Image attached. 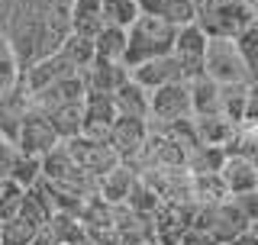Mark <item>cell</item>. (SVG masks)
Here are the masks:
<instances>
[{"label":"cell","mask_w":258,"mask_h":245,"mask_svg":"<svg viewBox=\"0 0 258 245\" xmlns=\"http://www.w3.org/2000/svg\"><path fill=\"white\" fill-rule=\"evenodd\" d=\"M197 23L207 36L220 39H236L245 26L255 23V10L248 0H216V4L197 7Z\"/></svg>","instance_id":"2"},{"label":"cell","mask_w":258,"mask_h":245,"mask_svg":"<svg viewBox=\"0 0 258 245\" xmlns=\"http://www.w3.org/2000/svg\"><path fill=\"white\" fill-rule=\"evenodd\" d=\"M29 107H32V97H29L23 81H16L13 87H4V91H0V136H4L7 142L16 139L20 122L29 113Z\"/></svg>","instance_id":"11"},{"label":"cell","mask_w":258,"mask_h":245,"mask_svg":"<svg viewBox=\"0 0 258 245\" xmlns=\"http://www.w3.org/2000/svg\"><path fill=\"white\" fill-rule=\"evenodd\" d=\"M229 197L239 207V213L245 216V223L252 226L255 219H258V187H255V191H245V194H229Z\"/></svg>","instance_id":"36"},{"label":"cell","mask_w":258,"mask_h":245,"mask_svg":"<svg viewBox=\"0 0 258 245\" xmlns=\"http://www.w3.org/2000/svg\"><path fill=\"white\" fill-rule=\"evenodd\" d=\"M84 91H87V87H84V78H81V71H75V75L52 81V84H45L42 91H36V94H29V97H32V107L48 110V107H58V103L84 100Z\"/></svg>","instance_id":"14"},{"label":"cell","mask_w":258,"mask_h":245,"mask_svg":"<svg viewBox=\"0 0 258 245\" xmlns=\"http://www.w3.org/2000/svg\"><path fill=\"white\" fill-rule=\"evenodd\" d=\"M190 113L194 116H213L220 113V84L213 78L200 75V78H190Z\"/></svg>","instance_id":"21"},{"label":"cell","mask_w":258,"mask_h":245,"mask_svg":"<svg viewBox=\"0 0 258 245\" xmlns=\"http://www.w3.org/2000/svg\"><path fill=\"white\" fill-rule=\"evenodd\" d=\"M207 39H210V36L197 26V23L177 26V36H174V48H171V55L177 58V65H181L184 81H190V78H200V75H204Z\"/></svg>","instance_id":"7"},{"label":"cell","mask_w":258,"mask_h":245,"mask_svg":"<svg viewBox=\"0 0 258 245\" xmlns=\"http://www.w3.org/2000/svg\"><path fill=\"white\" fill-rule=\"evenodd\" d=\"M220 174H223L229 194H245V191H255L258 187V165L242 158V155H226Z\"/></svg>","instance_id":"17"},{"label":"cell","mask_w":258,"mask_h":245,"mask_svg":"<svg viewBox=\"0 0 258 245\" xmlns=\"http://www.w3.org/2000/svg\"><path fill=\"white\" fill-rule=\"evenodd\" d=\"M61 139L58 133L52 129V122H48V116L39 107H29V113L23 116L20 122V133H16L13 145L20 152H29V155H45L52 145H58Z\"/></svg>","instance_id":"9"},{"label":"cell","mask_w":258,"mask_h":245,"mask_svg":"<svg viewBox=\"0 0 258 245\" xmlns=\"http://www.w3.org/2000/svg\"><path fill=\"white\" fill-rule=\"evenodd\" d=\"M158 203H161V197L152 191V184H145L142 177H136L133 187H129V194H126V203H123V207L133 210V213H139V216H152Z\"/></svg>","instance_id":"30"},{"label":"cell","mask_w":258,"mask_h":245,"mask_svg":"<svg viewBox=\"0 0 258 245\" xmlns=\"http://www.w3.org/2000/svg\"><path fill=\"white\" fill-rule=\"evenodd\" d=\"M248 229H252V232L258 235V219H255V223H252V226H248Z\"/></svg>","instance_id":"41"},{"label":"cell","mask_w":258,"mask_h":245,"mask_svg":"<svg viewBox=\"0 0 258 245\" xmlns=\"http://www.w3.org/2000/svg\"><path fill=\"white\" fill-rule=\"evenodd\" d=\"M75 71L78 68L64 58L61 52H52V55H42L39 62H32L29 68H23L20 81L26 84L29 94H36V91H42L45 84H52V81H58V78H68V75H75Z\"/></svg>","instance_id":"12"},{"label":"cell","mask_w":258,"mask_h":245,"mask_svg":"<svg viewBox=\"0 0 258 245\" xmlns=\"http://www.w3.org/2000/svg\"><path fill=\"white\" fill-rule=\"evenodd\" d=\"M13 155H16V145L7 142L4 136H0V184L10 177V165H13Z\"/></svg>","instance_id":"37"},{"label":"cell","mask_w":258,"mask_h":245,"mask_svg":"<svg viewBox=\"0 0 258 245\" xmlns=\"http://www.w3.org/2000/svg\"><path fill=\"white\" fill-rule=\"evenodd\" d=\"M23 68H20V58H16L13 52V42L7 39V32L0 29V91L4 87H13L16 81H20Z\"/></svg>","instance_id":"32"},{"label":"cell","mask_w":258,"mask_h":245,"mask_svg":"<svg viewBox=\"0 0 258 245\" xmlns=\"http://www.w3.org/2000/svg\"><path fill=\"white\" fill-rule=\"evenodd\" d=\"M197 229H204L216 245L232 239L236 232L248 229L245 216L239 213V207L232 203V197H223V200H213V203H197V213H194V223Z\"/></svg>","instance_id":"3"},{"label":"cell","mask_w":258,"mask_h":245,"mask_svg":"<svg viewBox=\"0 0 258 245\" xmlns=\"http://www.w3.org/2000/svg\"><path fill=\"white\" fill-rule=\"evenodd\" d=\"M149 100H152V91H145L139 81H133V78H126L123 84L113 91V103H116V113H123V116L149 119Z\"/></svg>","instance_id":"19"},{"label":"cell","mask_w":258,"mask_h":245,"mask_svg":"<svg viewBox=\"0 0 258 245\" xmlns=\"http://www.w3.org/2000/svg\"><path fill=\"white\" fill-rule=\"evenodd\" d=\"M174 36L177 26L158 20V16H145L139 13L136 23L126 29V52H123V65L133 68L145 58H158V55H168L174 48Z\"/></svg>","instance_id":"1"},{"label":"cell","mask_w":258,"mask_h":245,"mask_svg":"<svg viewBox=\"0 0 258 245\" xmlns=\"http://www.w3.org/2000/svg\"><path fill=\"white\" fill-rule=\"evenodd\" d=\"M139 10L145 16L171 23V26H187L197 20V4L194 0H139Z\"/></svg>","instance_id":"18"},{"label":"cell","mask_w":258,"mask_h":245,"mask_svg":"<svg viewBox=\"0 0 258 245\" xmlns=\"http://www.w3.org/2000/svg\"><path fill=\"white\" fill-rule=\"evenodd\" d=\"M100 13H103V23L129 29L142 10H139V0H100Z\"/></svg>","instance_id":"31"},{"label":"cell","mask_w":258,"mask_h":245,"mask_svg":"<svg viewBox=\"0 0 258 245\" xmlns=\"http://www.w3.org/2000/svg\"><path fill=\"white\" fill-rule=\"evenodd\" d=\"M36 229L39 226L29 223V219H23V216L7 219L4 223V245H29L32 235H36Z\"/></svg>","instance_id":"35"},{"label":"cell","mask_w":258,"mask_h":245,"mask_svg":"<svg viewBox=\"0 0 258 245\" xmlns=\"http://www.w3.org/2000/svg\"><path fill=\"white\" fill-rule=\"evenodd\" d=\"M197 122V139L204 145H226L236 133V122L226 119L223 113H213V116H194Z\"/></svg>","instance_id":"25"},{"label":"cell","mask_w":258,"mask_h":245,"mask_svg":"<svg viewBox=\"0 0 258 245\" xmlns=\"http://www.w3.org/2000/svg\"><path fill=\"white\" fill-rule=\"evenodd\" d=\"M204 75L213 78L216 84H236V81H252L245 62H242L236 39H207V58H204Z\"/></svg>","instance_id":"4"},{"label":"cell","mask_w":258,"mask_h":245,"mask_svg":"<svg viewBox=\"0 0 258 245\" xmlns=\"http://www.w3.org/2000/svg\"><path fill=\"white\" fill-rule=\"evenodd\" d=\"M81 78H84V87L87 91H103V94H113L119 84L129 78V68L123 62H110V58H94L87 65L84 71H81Z\"/></svg>","instance_id":"15"},{"label":"cell","mask_w":258,"mask_h":245,"mask_svg":"<svg viewBox=\"0 0 258 245\" xmlns=\"http://www.w3.org/2000/svg\"><path fill=\"white\" fill-rule=\"evenodd\" d=\"M64 149H68V155L75 158V165L81 171H87V174L100 177L107 174V171L116 165V152L110 149L107 142H100V139H91V136H71V139H61Z\"/></svg>","instance_id":"6"},{"label":"cell","mask_w":258,"mask_h":245,"mask_svg":"<svg viewBox=\"0 0 258 245\" xmlns=\"http://www.w3.org/2000/svg\"><path fill=\"white\" fill-rule=\"evenodd\" d=\"M252 4V10H255V23H258V0H248Z\"/></svg>","instance_id":"40"},{"label":"cell","mask_w":258,"mask_h":245,"mask_svg":"<svg viewBox=\"0 0 258 245\" xmlns=\"http://www.w3.org/2000/svg\"><path fill=\"white\" fill-rule=\"evenodd\" d=\"M29 245H61V242H58V235H55V229L45 223V226H39V229H36V235H32Z\"/></svg>","instance_id":"38"},{"label":"cell","mask_w":258,"mask_h":245,"mask_svg":"<svg viewBox=\"0 0 258 245\" xmlns=\"http://www.w3.org/2000/svg\"><path fill=\"white\" fill-rule=\"evenodd\" d=\"M136 177H139L136 168H129L126 161H116L107 174L97 177V197H103L107 203L119 207V203H126V194H129V187H133Z\"/></svg>","instance_id":"16"},{"label":"cell","mask_w":258,"mask_h":245,"mask_svg":"<svg viewBox=\"0 0 258 245\" xmlns=\"http://www.w3.org/2000/svg\"><path fill=\"white\" fill-rule=\"evenodd\" d=\"M236 48H239V55H242V62H245L252 81H258V23H252V26H245L239 32Z\"/></svg>","instance_id":"33"},{"label":"cell","mask_w":258,"mask_h":245,"mask_svg":"<svg viewBox=\"0 0 258 245\" xmlns=\"http://www.w3.org/2000/svg\"><path fill=\"white\" fill-rule=\"evenodd\" d=\"M252 81H236V84H220V113L226 119H232L236 126H242L245 116V97Z\"/></svg>","instance_id":"26"},{"label":"cell","mask_w":258,"mask_h":245,"mask_svg":"<svg viewBox=\"0 0 258 245\" xmlns=\"http://www.w3.org/2000/svg\"><path fill=\"white\" fill-rule=\"evenodd\" d=\"M0 245H4V223H0Z\"/></svg>","instance_id":"42"},{"label":"cell","mask_w":258,"mask_h":245,"mask_svg":"<svg viewBox=\"0 0 258 245\" xmlns=\"http://www.w3.org/2000/svg\"><path fill=\"white\" fill-rule=\"evenodd\" d=\"M220 245H258V235H255L252 229H242V232H236L232 239H226V242H220Z\"/></svg>","instance_id":"39"},{"label":"cell","mask_w":258,"mask_h":245,"mask_svg":"<svg viewBox=\"0 0 258 245\" xmlns=\"http://www.w3.org/2000/svg\"><path fill=\"white\" fill-rule=\"evenodd\" d=\"M181 116H194L190 113V84L184 78L155 87L152 100H149V119L152 122H168V119H181Z\"/></svg>","instance_id":"8"},{"label":"cell","mask_w":258,"mask_h":245,"mask_svg":"<svg viewBox=\"0 0 258 245\" xmlns=\"http://www.w3.org/2000/svg\"><path fill=\"white\" fill-rule=\"evenodd\" d=\"M78 171H81V168L75 165V158L68 155L64 142L52 145V149H48V152L42 155V177H45V181H52V184L68 181V177H75Z\"/></svg>","instance_id":"22"},{"label":"cell","mask_w":258,"mask_h":245,"mask_svg":"<svg viewBox=\"0 0 258 245\" xmlns=\"http://www.w3.org/2000/svg\"><path fill=\"white\" fill-rule=\"evenodd\" d=\"M52 129L58 133V139H71V136H81V126H84V103L81 100H71V103H58V107H48L42 110Z\"/></svg>","instance_id":"20"},{"label":"cell","mask_w":258,"mask_h":245,"mask_svg":"<svg viewBox=\"0 0 258 245\" xmlns=\"http://www.w3.org/2000/svg\"><path fill=\"white\" fill-rule=\"evenodd\" d=\"M100 26H103L100 0H71V32L94 39Z\"/></svg>","instance_id":"23"},{"label":"cell","mask_w":258,"mask_h":245,"mask_svg":"<svg viewBox=\"0 0 258 245\" xmlns=\"http://www.w3.org/2000/svg\"><path fill=\"white\" fill-rule=\"evenodd\" d=\"M190 197H194V203H213V200L229 197L223 174H220V171H204V174H190Z\"/></svg>","instance_id":"27"},{"label":"cell","mask_w":258,"mask_h":245,"mask_svg":"<svg viewBox=\"0 0 258 245\" xmlns=\"http://www.w3.org/2000/svg\"><path fill=\"white\" fill-rule=\"evenodd\" d=\"M42 177V155H29L16 149L13 165H10V181H16L20 187H32Z\"/></svg>","instance_id":"29"},{"label":"cell","mask_w":258,"mask_h":245,"mask_svg":"<svg viewBox=\"0 0 258 245\" xmlns=\"http://www.w3.org/2000/svg\"><path fill=\"white\" fill-rule=\"evenodd\" d=\"M145 139H149V119L116 113V119H113V126H110V133H107V145L116 152L119 161L133 165V161L142 155Z\"/></svg>","instance_id":"5"},{"label":"cell","mask_w":258,"mask_h":245,"mask_svg":"<svg viewBox=\"0 0 258 245\" xmlns=\"http://www.w3.org/2000/svg\"><path fill=\"white\" fill-rule=\"evenodd\" d=\"M84 126H81V136H91L107 142V133L116 119V103H113V94L103 91H84Z\"/></svg>","instance_id":"10"},{"label":"cell","mask_w":258,"mask_h":245,"mask_svg":"<svg viewBox=\"0 0 258 245\" xmlns=\"http://www.w3.org/2000/svg\"><path fill=\"white\" fill-rule=\"evenodd\" d=\"M58 52H61L71 65H75L78 71H84L87 65L97 58V52H94V39H91V36H81V32H68V36L61 39Z\"/></svg>","instance_id":"28"},{"label":"cell","mask_w":258,"mask_h":245,"mask_svg":"<svg viewBox=\"0 0 258 245\" xmlns=\"http://www.w3.org/2000/svg\"><path fill=\"white\" fill-rule=\"evenodd\" d=\"M94 52L97 58H110V62H123L126 52V29L113 26V23H103L94 36Z\"/></svg>","instance_id":"24"},{"label":"cell","mask_w":258,"mask_h":245,"mask_svg":"<svg viewBox=\"0 0 258 245\" xmlns=\"http://www.w3.org/2000/svg\"><path fill=\"white\" fill-rule=\"evenodd\" d=\"M129 78L139 81L145 91H155V87H161V84L181 81L184 71H181V65H177V58L168 52V55H158V58H145L139 65H133V68H129Z\"/></svg>","instance_id":"13"},{"label":"cell","mask_w":258,"mask_h":245,"mask_svg":"<svg viewBox=\"0 0 258 245\" xmlns=\"http://www.w3.org/2000/svg\"><path fill=\"white\" fill-rule=\"evenodd\" d=\"M23 197H26V187H20L16 181H10V177L0 184V223H7V219H13L20 213Z\"/></svg>","instance_id":"34"}]
</instances>
